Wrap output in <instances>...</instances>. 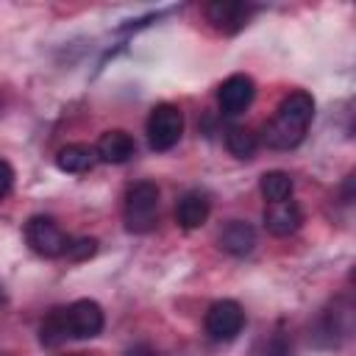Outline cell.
Here are the masks:
<instances>
[{"instance_id":"1","label":"cell","mask_w":356,"mask_h":356,"mask_svg":"<svg viewBox=\"0 0 356 356\" xmlns=\"http://www.w3.org/2000/svg\"><path fill=\"white\" fill-rule=\"evenodd\" d=\"M312 117H314V97L303 89L289 92L278 103L270 122L264 125V134H261L264 145L273 150H289V147L300 145L312 125Z\"/></svg>"},{"instance_id":"2","label":"cell","mask_w":356,"mask_h":356,"mask_svg":"<svg viewBox=\"0 0 356 356\" xmlns=\"http://www.w3.org/2000/svg\"><path fill=\"white\" fill-rule=\"evenodd\" d=\"M159 186L153 181H136L128 186L125 192V209H122V217H125V228L131 234H147L156 228L159 222Z\"/></svg>"},{"instance_id":"3","label":"cell","mask_w":356,"mask_h":356,"mask_svg":"<svg viewBox=\"0 0 356 356\" xmlns=\"http://www.w3.org/2000/svg\"><path fill=\"white\" fill-rule=\"evenodd\" d=\"M181 134H184V114H181V108L172 106V103L153 106V111L147 117V142H150V147L164 153V150L178 145Z\"/></svg>"},{"instance_id":"4","label":"cell","mask_w":356,"mask_h":356,"mask_svg":"<svg viewBox=\"0 0 356 356\" xmlns=\"http://www.w3.org/2000/svg\"><path fill=\"white\" fill-rule=\"evenodd\" d=\"M25 242L33 253L44 256V259H58L67 253V245H70V236L58 228V222L53 217H31L25 222Z\"/></svg>"},{"instance_id":"5","label":"cell","mask_w":356,"mask_h":356,"mask_svg":"<svg viewBox=\"0 0 356 356\" xmlns=\"http://www.w3.org/2000/svg\"><path fill=\"white\" fill-rule=\"evenodd\" d=\"M67 339H92L103 331V309L95 300H75L61 309Z\"/></svg>"},{"instance_id":"6","label":"cell","mask_w":356,"mask_h":356,"mask_svg":"<svg viewBox=\"0 0 356 356\" xmlns=\"http://www.w3.org/2000/svg\"><path fill=\"white\" fill-rule=\"evenodd\" d=\"M245 325V312L236 300H217L209 306L206 312V334L217 342H228L234 339Z\"/></svg>"},{"instance_id":"7","label":"cell","mask_w":356,"mask_h":356,"mask_svg":"<svg viewBox=\"0 0 356 356\" xmlns=\"http://www.w3.org/2000/svg\"><path fill=\"white\" fill-rule=\"evenodd\" d=\"M256 14V6L250 3H236V0H217L206 6V19L211 22V28L222 31V33H236L242 31L250 17Z\"/></svg>"},{"instance_id":"8","label":"cell","mask_w":356,"mask_h":356,"mask_svg":"<svg viewBox=\"0 0 356 356\" xmlns=\"http://www.w3.org/2000/svg\"><path fill=\"white\" fill-rule=\"evenodd\" d=\"M253 97H256V83H253L250 75H242V72L225 78V81L220 83V89H217L220 111H222V114H231V117H234V114H242V111L253 103Z\"/></svg>"},{"instance_id":"9","label":"cell","mask_w":356,"mask_h":356,"mask_svg":"<svg viewBox=\"0 0 356 356\" xmlns=\"http://www.w3.org/2000/svg\"><path fill=\"white\" fill-rule=\"evenodd\" d=\"M300 222H303V211L292 197L278 200V203H267V209H264V228L275 236L295 234L300 228Z\"/></svg>"},{"instance_id":"10","label":"cell","mask_w":356,"mask_h":356,"mask_svg":"<svg viewBox=\"0 0 356 356\" xmlns=\"http://www.w3.org/2000/svg\"><path fill=\"white\" fill-rule=\"evenodd\" d=\"M134 153H136L134 136H131L128 131H120V128L106 131V134L97 139V145H95V156H97L100 161H106V164H125Z\"/></svg>"},{"instance_id":"11","label":"cell","mask_w":356,"mask_h":356,"mask_svg":"<svg viewBox=\"0 0 356 356\" xmlns=\"http://www.w3.org/2000/svg\"><path fill=\"white\" fill-rule=\"evenodd\" d=\"M209 211H211L209 197H206L203 192L192 189V192H186V195H181V197H178L175 220H178V225H181V228L195 231V228H200V225L209 220Z\"/></svg>"},{"instance_id":"12","label":"cell","mask_w":356,"mask_h":356,"mask_svg":"<svg viewBox=\"0 0 356 356\" xmlns=\"http://www.w3.org/2000/svg\"><path fill=\"white\" fill-rule=\"evenodd\" d=\"M217 242H220V248H222L225 253H231V256H248V253L256 248V231H253V225L245 222V220H231V222H225V228L220 231Z\"/></svg>"},{"instance_id":"13","label":"cell","mask_w":356,"mask_h":356,"mask_svg":"<svg viewBox=\"0 0 356 356\" xmlns=\"http://www.w3.org/2000/svg\"><path fill=\"white\" fill-rule=\"evenodd\" d=\"M97 156H95V147L83 145V142H72V145H64L58 153H56V167L61 172H89L95 167Z\"/></svg>"},{"instance_id":"14","label":"cell","mask_w":356,"mask_h":356,"mask_svg":"<svg viewBox=\"0 0 356 356\" xmlns=\"http://www.w3.org/2000/svg\"><path fill=\"white\" fill-rule=\"evenodd\" d=\"M292 186H295V184H292L289 172H284V170H270V172H264L261 181H259V189H261V195H264L267 203L289 200V197H292Z\"/></svg>"},{"instance_id":"15","label":"cell","mask_w":356,"mask_h":356,"mask_svg":"<svg viewBox=\"0 0 356 356\" xmlns=\"http://www.w3.org/2000/svg\"><path fill=\"white\" fill-rule=\"evenodd\" d=\"M225 147L236 159H250L256 153V147H259V136L250 128H245V125H231L225 131Z\"/></svg>"},{"instance_id":"16","label":"cell","mask_w":356,"mask_h":356,"mask_svg":"<svg viewBox=\"0 0 356 356\" xmlns=\"http://www.w3.org/2000/svg\"><path fill=\"white\" fill-rule=\"evenodd\" d=\"M64 339H67V331H64L61 309H53V312L42 320V325H39V342H42L44 348H56V345H61Z\"/></svg>"},{"instance_id":"17","label":"cell","mask_w":356,"mask_h":356,"mask_svg":"<svg viewBox=\"0 0 356 356\" xmlns=\"http://www.w3.org/2000/svg\"><path fill=\"white\" fill-rule=\"evenodd\" d=\"M97 250V242L92 239V236H81V239H72L70 236V245H67V259H72V261H81V259H89L92 253Z\"/></svg>"},{"instance_id":"18","label":"cell","mask_w":356,"mask_h":356,"mask_svg":"<svg viewBox=\"0 0 356 356\" xmlns=\"http://www.w3.org/2000/svg\"><path fill=\"white\" fill-rule=\"evenodd\" d=\"M11 186H14V170L6 159H0V200L11 192Z\"/></svg>"},{"instance_id":"19","label":"cell","mask_w":356,"mask_h":356,"mask_svg":"<svg viewBox=\"0 0 356 356\" xmlns=\"http://www.w3.org/2000/svg\"><path fill=\"white\" fill-rule=\"evenodd\" d=\"M125 356H156V350L150 345H134L125 350Z\"/></svg>"},{"instance_id":"20","label":"cell","mask_w":356,"mask_h":356,"mask_svg":"<svg viewBox=\"0 0 356 356\" xmlns=\"http://www.w3.org/2000/svg\"><path fill=\"white\" fill-rule=\"evenodd\" d=\"M0 300H3V286H0Z\"/></svg>"}]
</instances>
